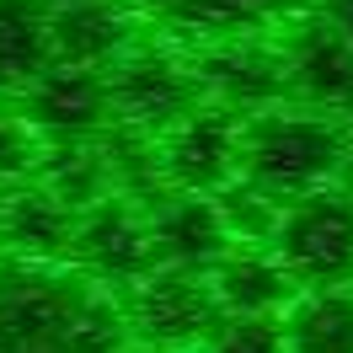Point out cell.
I'll return each instance as SVG.
<instances>
[{
	"mask_svg": "<svg viewBox=\"0 0 353 353\" xmlns=\"http://www.w3.org/2000/svg\"><path fill=\"white\" fill-rule=\"evenodd\" d=\"M48 38H54V65L102 70V75L139 43L129 0H70L48 11Z\"/></svg>",
	"mask_w": 353,
	"mask_h": 353,
	"instance_id": "7c38bea8",
	"label": "cell"
},
{
	"mask_svg": "<svg viewBox=\"0 0 353 353\" xmlns=\"http://www.w3.org/2000/svg\"><path fill=\"white\" fill-rule=\"evenodd\" d=\"M70 268H81L86 279H97L102 289L118 284H145L155 268H161V246H155V225L123 199H108L81 214L75 230V252Z\"/></svg>",
	"mask_w": 353,
	"mask_h": 353,
	"instance_id": "52a82bcc",
	"label": "cell"
},
{
	"mask_svg": "<svg viewBox=\"0 0 353 353\" xmlns=\"http://www.w3.org/2000/svg\"><path fill=\"white\" fill-rule=\"evenodd\" d=\"M343 182H348L343 193H348V199H353V118H348V161H343Z\"/></svg>",
	"mask_w": 353,
	"mask_h": 353,
	"instance_id": "7402d4cb",
	"label": "cell"
},
{
	"mask_svg": "<svg viewBox=\"0 0 353 353\" xmlns=\"http://www.w3.org/2000/svg\"><path fill=\"white\" fill-rule=\"evenodd\" d=\"M321 17H327V22L353 43V0H321Z\"/></svg>",
	"mask_w": 353,
	"mask_h": 353,
	"instance_id": "44dd1931",
	"label": "cell"
},
{
	"mask_svg": "<svg viewBox=\"0 0 353 353\" xmlns=\"http://www.w3.org/2000/svg\"><path fill=\"white\" fill-rule=\"evenodd\" d=\"M348 161V123L310 108H279L263 118H246L241 129V182L273 203H300L310 193H327L332 176H343Z\"/></svg>",
	"mask_w": 353,
	"mask_h": 353,
	"instance_id": "7a4b0ae2",
	"label": "cell"
},
{
	"mask_svg": "<svg viewBox=\"0 0 353 353\" xmlns=\"http://www.w3.org/2000/svg\"><path fill=\"white\" fill-rule=\"evenodd\" d=\"M38 6H48V11H59V6H70V0H38Z\"/></svg>",
	"mask_w": 353,
	"mask_h": 353,
	"instance_id": "603a6c76",
	"label": "cell"
},
{
	"mask_svg": "<svg viewBox=\"0 0 353 353\" xmlns=\"http://www.w3.org/2000/svg\"><path fill=\"white\" fill-rule=\"evenodd\" d=\"M81 209H70L48 182H17L0 193V241L22 263H70Z\"/></svg>",
	"mask_w": 353,
	"mask_h": 353,
	"instance_id": "8fae6325",
	"label": "cell"
},
{
	"mask_svg": "<svg viewBox=\"0 0 353 353\" xmlns=\"http://www.w3.org/2000/svg\"><path fill=\"white\" fill-rule=\"evenodd\" d=\"M209 284L220 294L225 316H284L300 300V284L289 279V268L273 252H257V246L220 257L209 268Z\"/></svg>",
	"mask_w": 353,
	"mask_h": 353,
	"instance_id": "9a60e30c",
	"label": "cell"
},
{
	"mask_svg": "<svg viewBox=\"0 0 353 353\" xmlns=\"http://www.w3.org/2000/svg\"><path fill=\"white\" fill-rule=\"evenodd\" d=\"M305 0H134L139 17L161 22L176 38L199 43H236V38H268L279 22H294Z\"/></svg>",
	"mask_w": 353,
	"mask_h": 353,
	"instance_id": "30bf717a",
	"label": "cell"
},
{
	"mask_svg": "<svg viewBox=\"0 0 353 353\" xmlns=\"http://www.w3.org/2000/svg\"><path fill=\"white\" fill-rule=\"evenodd\" d=\"M43 172V134L27 123L22 108H0V182H22Z\"/></svg>",
	"mask_w": 353,
	"mask_h": 353,
	"instance_id": "d6986e66",
	"label": "cell"
},
{
	"mask_svg": "<svg viewBox=\"0 0 353 353\" xmlns=\"http://www.w3.org/2000/svg\"><path fill=\"white\" fill-rule=\"evenodd\" d=\"M0 353H134L129 310L70 263L0 257Z\"/></svg>",
	"mask_w": 353,
	"mask_h": 353,
	"instance_id": "6da1fadb",
	"label": "cell"
},
{
	"mask_svg": "<svg viewBox=\"0 0 353 353\" xmlns=\"http://www.w3.org/2000/svg\"><path fill=\"white\" fill-rule=\"evenodd\" d=\"M155 225V246H161V268H193V273H209V268L230 257V230H225L214 199H199V193H176L150 214Z\"/></svg>",
	"mask_w": 353,
	"mask_h": 353,
	"instance_id": "5bb4252c",
	"label": "cell"
},
{
	"mask_svg": "<svg viewBox=\"0 0 353 353\" xmlns=\"http://www.w3.org/2000/svg\"><path fill=\"white\" fill-rule=\"evenodd\" d=\"M268 252L289 268L300 294L348 289L353 284V199L343 188H327V193H310V199L289 203Z\"/></svg>",
	"mask_w": 353,
	"mask_h": 353,
	"instance_id": "5b68a950",
	"label": "cell"
},
{
	"mask_svg": "<svg viewBox=\"0 0 353 353\" xmlns=\"http://www.w3.org/2000/svg\"><path fill=\"white\" fill-rule=\"evenodd\" d=\"M241 129L246 118H236L220 102H203L193 118L161 134V182H172L176 193H199V199L225 193L241 176Z\"/></svg>",
	"mask_w": 353,
	"mask_h": 353,
	"instance_id": "8992f818",
	"label": "cell"
},
{
	"mask_svg": "<svg viewBox=\"0 0 353 353\" xmlns=\"http://www.w3.org/2000/svg\"><path fill=\"white\" fill-rule=\"evenodd\" d=\"M123 310H129L134 343H145L155 353L209 348L220 337V327L230 321L214 284H209V273H193V268H155L145 284L129 289Z\"/></svg>",
	"mask_w": 353,
	"mask_h": 353,
	"instance_id": "277c9868",
	"label": "cell"
},
{
	"mask_svg": "<svg viewBox=\"0 0 353 353\" xmlns=\"http://www.w3.org/2000/svg\"><path fill=\"white\" fill-rule=\"evenodd\" d=\"M289 353H353V289H310L284 310Z\"/></svg>",
	"mask_w": 353,
	"mask_h": 353,
	"instance_id": "e0dca14e",
	"label": "cell"
},
{
	"mask_svg": "<svg viewBox=\"0 0 353 353\" xmlns=\"http://www.w3.org/2000/svg\"><path fill=\"white\" fill-rule=\"evenodd\" d=\"M54 70L48 6L38 0H0V91H27Z\"/></svg>",
	"mask_w": 353,
	"mask_h": 353,
	"instance_id": "2e32d148",
	"label": "cell"
},
{
	"mask_svg": "<svg viewBox=\"0 0 353 353\" xmlns=\"http://www.w3.org/2000/svg\"><path fill=\"white\" fill-rule=\"evenodd\" d=\"M203 353H289L284 316H230Z\"/></svg>",
	"mask_w": 353,
	"mask_h": 353,
	"instance_id": "ffe728a7",
	"label": "cell"
},
{
	"mask_svg": "<svg viewBox=\"0 0 353 353\" xmlns=\"http://www.w3.org/2000/svg\"><path fill=\"white\" fill-rule=\"evenodd\" d=\"M214 209H220L225 230H230V241H268L273 246V236H279V225H284V203H273L268 193H257L252 182H230L225 193H214Z\"/></svg>",
	"mask_w": 353,
	"mask_h": 353,
	"instance_id": "ac0fdd59",
	"label": "cell"
},
{
	"mask_svg": "<svg viewBox=\"0 0 353 353\" xmlns=\"http://www.w3.org/2000/svg\"><path fill=\"white\" fill-rule=\"evenodd\" d=\"M108 86L118 123L145 134H172L182 118H193L209 102L199 54H176L172 43H134L108 70Z\"/></svg>",
	"mask_w": 353,
	"mask_h": 353,
	"instance_id": "3957f363",
	"label": "cell"
},
{
	"mask_svg": "<svg viewBox=\"0 0 353 353\" xmlns=\"http://www.w3.org/2000/svg\"><path fill=\"white\" fill-rule=\"evenodd\" d=\"M284 54H289V75H294V97L310 112H327V118L353 112V43L327 17L294 27Z\"/></svg>",
	"mask_w": 353,
	"mask_h": 353,
	"instance_id": "4fadbf2b",
	"label": "cell"
},
{
	"mask_svg": "<svg viewBox=\"0 0 353 353\" xmlns=\"http://www.w3.org/2000/svg\"><path fill=\"white\" fill-rule=\"evenodd\" d=\"M209 102L230 108L236 118H263L279 112L294 97V75H289V54L273 38H236V43H214L199 54Z\"/></svg>",
	"mask_w": 353,
	"mask_h": 353,
	"instance_id": "ba28073f",
	"label": "cell"
},
{
	"mask_svg": "<svg viewBox=\"0 0 353 353\" xmlns=\"http://www.w3.org/2000/svg\"><path fill=\"white\" fill-rule=\"evenodd\" d=\"M22 112L54 150L91 145L108 123H118L108 75L102 70H75V65H54L43 81H32L22 91Z\"/></svg>",
	"mask_w": 353,
	"mask_h": 353,
	"instance_id": "9c48e42d",
	"label": "cell"
}]
</instances>
